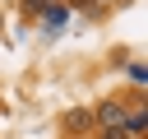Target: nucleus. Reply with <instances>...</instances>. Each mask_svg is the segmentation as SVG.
Instances as JSON below:
<instances>
[{
	"label": "nucleus",
	"mask_w": 148,
	"mask_h": 139,
	"mask_svg": "<svg viewBox=\"0 0 148 139\" xmlns=\"http://www.w3.org/2000/svg\"><path fill=\"white\" fill-rule=\"evenodd\" d=\"M88 120H92V116H88V111H69V116H65V130H83V125H88Z\"/></svg>",
	"instance_id": "obj_3"
},
{
	"label": "nucleus",
	"mask_w": 148,
	"mask_h": 139,
	"mask_svg": "<svg viewBox=\"0 0 148 139\" xmlns=\"http://www.w3.org/2000/svg\"><path fill=\"white\" fill-rule=\"evenodd\" d=\"M102 139H125V134L120 130H102Z\"/></svg>",
	"instance_id": "obj_4"
},
{
	"label": "nucleus",
	"mask_w": 148,
	"mask_h": 139,
	"mask_svg": "<svg viewBox=\"0 0 148 139\" xmlns=\"http://www.w3.org/2000/svg\"><path fill=\"white\" fill-rule=\"evenodd\" d=\"M120 134H125V139H143V134H148V116H143V107H134V111L125 116Z\"/></svg>",
	"instance_id": "obj_2"
},
{
	"label": "nucleus",
	"mask_w": 148,
	"mask_h": 139,
	"mask_svg": "<svg viewBox=\"0 0 148 139\" xmlns=\"http://www.w3.org/2000/svg\"><path fill=\"white\" fill-rule=\"evenodd\" d=\"M69 5H88V0H69Z\"/></svg>",
	"instance_id": "obj_5"
},
{
	"label": "nucleus",
	"mask_w": 148,
	"mask_h": 139,
	"mask_svg": "<svg viewBox=\"0 0 148 139\" xmlns=\"http://www.w3.org/2000/svg\"><path fill=\"white\" fill-rule=\"evenodd\" d=\"M92 116L102 120V130H120V125H125V116H130V107H125V102H102Z\"/></svg>",
	"instance_id": "obj_1"
}]
</instances>
